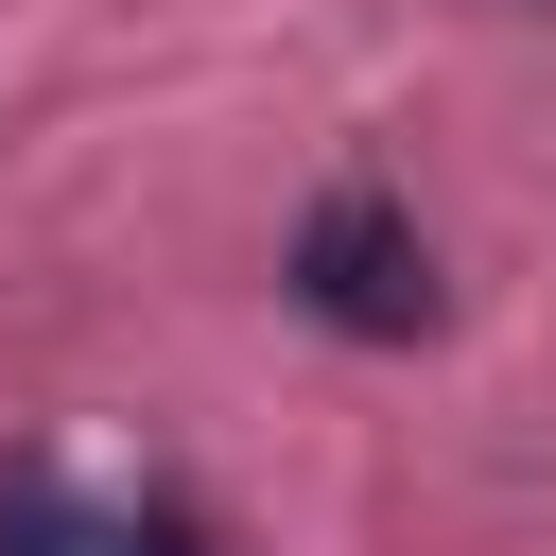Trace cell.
Here are the masks:
<instances>
[{"mask_svg":"<svg viewBox=\"0 0 556 556\" xmlns=\"http://www.w3.org/2000/svg\"><path fill=\"white\" fill-rule=\"evenodd\" d=\"M295 313H330L348 348H417V330H434V261H417V226H400L382 191H330V208L295 226Z\"/></svg>","mask_w":556,"mask_h":556,"instance_id":"cell-1","label":"cell"},{"mask_svg":"<svg viewBox=\"0 0 556 556\" xmlns=\"http://www.w3.org/2000/svg\"><path fill=\"white\" fill-rule=\"evenodd\" d=\"M0 556H87V521H70V486H52V469H17V486H0Z\"/></svg>","mask_w":556,"mask_h":556,"instance_id":"cell-2","label":"cell"},{"mask_svg":"<svg viewBox=\"0 0 556 556\" xmlns=\"http://www.w3.org/2000/svg\"><path fill=\"white\" fill-rule=\"evenodd\" d=\"M139 556H208V539H191V521H139Z\"/></svg>","mask_w":556,"mask_h":556,"instance_id":"cell-3","label":"cell"}]
</instances>
